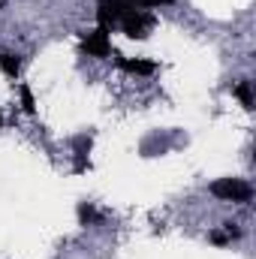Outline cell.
<instances>
[{
	"instance_id": "6da1fadb",
	"label": "cell",
	"mask_w": 256,
	"mask_h": 259,
	"mask_svg": "<svg viewBox=\"0 0 256 259\" xmlns=\"http://www.w3.org/2000/svg\"><path fill=\"white\" fill-rule=\"evenodd\" d=\"M154 24H157V18H154L151 12H139L136 6L121 18V27H124V33H127L130 39H145V36L154 30Z\"/></svg>"
},
{
	"instance_id": "7a4b0ae2",
	"label": "cell",
	"mask_w": 256,
	"mask_h": 259,
	"mask_svg": "<svg viewBox=\"0 0 256 259\" xmlns=\"http://www.w3.org/2000/svg\"><path fill=\"white\" fill-rule=\"evenodd\" d=\"M208 190H211V196L226 199V202H247V199L253 196L250 184H244V181H238V178H220V181H214Z\"/></svg>"
},
{
	"instance_id": "3957f363",
	"label": "cell",
	"mask_w": 256,
	"mask_h": 259,
	"mask_svg": "<svg viewBox=\"0 0 256 259\" xmlns=\"http://www.w3.org/2000/svg\"><path fill=\"white\" fill-rule=\"evenodd\" d=\"M130 9H133L130 0H97V21H100V27L112 30V24H118Z\"/></svg>"
},
{
	"instance_id": "277c9868",
	"label": "cell",
	"mask_w": 256,
	"mask_h": 259,
	"mask_svg": "<svg viewBox=\"0 0 256 259\" xmlns=\"http://www.w3.org/2000/svg\"><path fill=\"white\" fill-rule=\"evenodd\" d=\"M81 52L91 55V58H109L112 55V46H109V30L106 27H97L94 33H88L81 39Z\"/></svg>"
},
{
	"instance_id": "5b68a950",
	"label": "cell",
	"mask_w": 256,
	"mask_h": 259,
	"mask_svg": "<svg viewBox=\"0 0 256 259\" xmlns=\"http://www.w3.org/2000/svg\"><path fill=\"white\" fill-rule=\"evenodd\" d=\"M118 66L124 69V72H136V75H151L157 64L154 61H127V58H118Z\"/></svg>"
},
{
	"instance_id": "8992f818",
	"label": "cell",
	"mask_w": 256,
	"mask_h": 259,
	"mask_svg": "<svg viewBox=\"0 0 256 259\" xmlns=\"http://www.w3.org/2000/svg\"><path fill=\"white\" fill-rule=\"evenodd\" d=\"M0 69H3V75L15 78V75H18V69H21V61H18L15 55H9V52H0Z\"/></svg>"
},
{
	"instance_id": "52a82bcc",
	"label": "cell",
	"mask_w": 256,
	"mask_h": 259,
	"mask_svg": "<svg viewBox=\"0 0 256 259\" xmlns=\"http://www.w3.org/2000/svg\"><path fill=\"white\" fill-rule=\"evenodd\" d=\"M235 94H238V100L244 103V109H253V94H250V81H241V84L235 88Z\"/></svg>"
},
{
	"instance_id": "ba28073f",
	"label": "cell",
	"mask_w": 256,
	"mask_h": 259,
	"mask_svg": "<svg viewBox=\"0 0 256 259\" xmlns=\"http://www.w3.org/2000/svg\"><path fill=\"white\" fill-rule=\"evenodd\" d=\"M18 94H21V106H24V112L33 115L36 106H33V94H30V88H27V84H18Z\"/></svg>"
},
{
	"instance_id": "9c48e42d",
	"label": "cell",
	"mask_w": 256,
	"mask_h": 259,
	"mask_svg": "<svg viewBox=\"0 0 256 259\" xmlns=\"http://www.w3.org/2000/svg\"><path fill=\"white\" fill-rule=\"evenodd\" d=\"M78 220L88 226V223H97V220H100V214H97L91 205H78Z\"/></svg>"
},
{
	"instance_id": "30bf717a",
	"label": "cell",
	"mask_w": 256,
	"mask_h": 259,
	"mask_svg": "<svg viewBox=\"0 0 256 259\" xmlns=\"http://www.w3.org/2000/svg\"><path fill=\"white\" fill-rule=\"evenodd\" d=\"M133 6H169L172 0H130Z\"/></svg>"
},
{
	"instance_id": "8fae6325",
	"label": "cell",
	"mask_w": 256,
	"mask_h": 259,
	"mask_svg": "<svg viewBox=\"0 0 256 259\" xmlns=\"http://www.w3.org/2000/svg\"><path fill=\"white\" fill-rule=\"evenodd\" d=\"M211 241H214V244H226V241H229V235H226V232H214V235H211Z\"/></svg>"
},
{
	"instance_id": "7c38bea8",
	"label": "cell",
	"mask_w": 256,
	"mask_h": 259,
	"mask_svg": "<svg viewBox=\"0 0 256 259\" xmlns=\"http://www.w3.org/2000/svg\"><path fill=\"white\" fill-rule=\"evenodd\" d=\"M0 127H3V115H0Z\"/></svg>"
}]
</instances>
